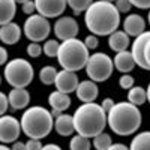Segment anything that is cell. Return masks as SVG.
Segmentation results:
<instances>
[{
	"label": "cell",
	"mask_w": 150,
	"mask_h": 150,
	"mask_svg": "<svg viewBox=\"0 0 150 150\" xmlns=\"http://www.w3.org/2000/svg\"><path fill=\"white\" fill-rule=\"evenodd\" d=\"M84 23L90 33L96 36H110L119 30L120 12L112 2L96 0L84 12Z\"/></svg>",
	"instance_id": "cell-1"
},
{
	"label": "cell",
	"mask_w": 150,
	"mask_h": 150,
	"mask_svg": "<svg viewBox=\"0 0 150 150\" xmlns=\"http://www.w3.org/2000/svg\"><path fill=\"white\" fill-rule=\"evenodd\" d=\"M107 117H108L110 129L120 137L134 135L143 123V116L140 108L131 104L129 101L117 102L108 111Z\"/></svg>",
	"instance_id": "cell-2"
},
{
	"label": "cell",
	"mask_w": 150,
	"mask_h": 150,
	"mask_svg": "<svg viewBox=\"0 0 150 150\" xmlns=\"http://www.w3.org/2000/svg\"><path fill=\"white\" fill-rule=\"evenodd\" d=\"M75 131L87 138H95L96 135L102 134L108 125V117L104 108L96 102L81 104L74 112Z\"/></svg>",
	"instance_id": "cell-3"
},
{
	"label": "cell",
	"mask_w": 150,
	"mask_h": 150,
	"mask_svg": "<svg viewBox=\"0 0 150 150\" xmlns=\"http://www.w3.org/2000/svg\"><path fill=\"white\" fill-rule=\"evenodd\" d=\"M21 128L27 138L42 140L54 129V117L45 107L33 105L24 110L21 116Z\"/></svg>",
	"instance_id": "cell-4"
},
{
	"label": "cell",
	"mask_w": 150,
	"mask_h": 150,
	"mask_svg": "<svg viewBox=\"0 0 150 150\" xmlns=\"http://www.w3.org/2000/svg\"><path fill=\"white\" fill-rule=\"evenodd\" d=\"M89 57H90V50L86 47L84 41L74 38V39L60 42L57 60L63 69L78 72L86 68Z\"/></svg>",
	"instance_id": "cell-5"
},
{
	"label": "cell",
	"mask_w": 150,
	"mask_h": 150,
	"mask_svg": "<svg viewBox=\"0 0 150 150\" xmlns=\"http://www.w3.org/2000/svg\"><path fill=\"white\" fill-rule=\"evenodd\" d=\"M3 77L5 81L11 87H17V89H26V87L33 81L35 77V69L33 65L29 60L15 57L9 60L3 68Z\"/></svg>",
	"instance_id": "cell-6"
},
{
	"label": "cell",
	"mask_w": 150,
	"mask_h": 150,
	"mask_svg": "<svg viewBox=\"0 0 150 150\" xmlns=\"http://www.w3.org/2000/svg\"><path fill=\"white\" fill-rule=\"evenodd\" d=\"M86 74L89 80L95 83H104L107 81L114 71V60L105 53H93L89 57V62L86 65Z\"/></svg>",
	"instance_id": "cell-7"
},
{
	"label": "cell",
	"mask_w": 150,
	"mask_h": 150,
	"mask_svg": "<svg viewBox=\"0 0 150 150\" xmlns=\"http://www.w3.org/2000/svg\"><path fill=\"white\" fill-rule=\"evenodd\" d=\"M23 33L30 42H42L51 33V24H50L48 18L39 14H33L29 15L27 20L24 21Z\"/></svg>",
	"instance_id": "cell-8"
},
{
	"label": "cell",
	"mask_w": 150,
	"mask_h": 150,
	"mask_svg": "<svg viewBox=\"0 0 150 150\" xmlns=\"http://www.w3.org/2000/svg\"><path fill=\"white\" fill-rule=\"evenodd\" d=\"M21 132V120L14 116H2L0 119V140L3 144H12L18 141Z\"/></svg>",
	"instance_id": "cell-9"
},
{
	"label": "cell",
	"mask_w": 150,
	"mask_h": 150,
	"mask_svg": "<svg viewBox=\"0 0 150 150\" xmlns=\"http://www.w3.org/2000/svg\"><path fill=\"white\" fill-rule=\"evenodd\" d=\"M53 30H54V35L59 41H68V39H74L77 38L78 32H80V27H78V23L74 17H69V15H62L56 20L54 26H53Z\"/></svg>",
	"instance_id": "cell-10"
},
{
	"label": "cell",
	"mask_w": 150,
	"mask_h": 150,
	"mask_svg": "<svg viewBox=\"0 0 150 150\" xmlns=\"http://www.w3.org/2000/svg\"><path fill=\"white\" fill-rule=\"evenodd\" d=\"M36 12L45 18H59L68 6L66 0H35Z\"/></svg>",
	"instance_id": "cell-11"
},
{
	"label": "cell",
	"mask_w": 150,
	"mask_h": 150,
	"mask_svg": "<svg viewBox=\"0 0 150 150\" xmlns=\"http://www.w3.org/2000/svg\"><path fill=\"white\" fill-rule=\"evenodd\" d=\"M149 41H150V32H144L134 39L132 50H131L137 66H140L144 71H150V66L146 60V45H147Z\"/></svg>",
	"instance_id": "cell-12"
},
{
	"label": "cell",
	"mask_w": 150,
	"mask_h": 150,
	"mask_svg": "<svg viewBox=\"0 0 150 150\" xmlns=\"http://www.w3.org/2000/svg\"><path fill=\"white\" fill-rule=\"evenodd\" d=\"M78 84H80V80H78L77 72L66 71V69L59 71L57 78H56V83H54L56 90L63 92V93H68V95H71L72 92L77 90Z\"/></svg>",
	"instance_id": "cell-13"
},
{
	"label": "cell",
	"mask_w": 150,
	"mask_h": 150,
	"mask_svg": "<svg viewBox=\"0 0 150 150\" xmlns=\"http://www.w3.org/2000/svg\"><path fill=\"white\" fill-rule=\"evenodd\" d=\"M77 98L83 104H87V102H95V99L98 98L99 95V87H98V83L92 81V80H84L78 84L77 90Z\"/></svg>",
	"instance_id": "cell-14"
},
{
	"label": "cell",
	"mask_w": 150,
	"mask_h": 150,
	"mask_svg": "<svg viewBox=\"0 0 150 150\" xmlns=\"http://www.w3.org/2000/svg\"><path fill=\"white\" fill-rule=\"evenodd\" d=\"M123 30L129 36H140L146 32V20L138 14H129L123 20Z\"/></svg>",
	"instance_id": "cell-15"
},
{
	"label": "cell",
	"mask_w": 150,
	"mask_h": 150,
	"mask_svg": "<svg viewBox=\"0 0 150 150\" xmlns=\"http://www.w3.org/2000/svg\"><path fill=\"white\" fill-rule=\"evenodd\" d=\"M9 98V104L12 110H26L29 108L30 104V93L27 89H17V87H12V90L8 95Z\"/></svg>",
	"instance_id": "cell-16"
},
{
	"label": "cell",
	"mask_w": 150,
	"mask_h": 150,
	"mask_svg": "<svg viewBox=\"0 0 150 150\" xmlns=\"http://www.w3.org/2000/svg\"><path fill=\"white\" fill-rule=\"evenodd\" d=\"M0 39L5 45H15L21 39V27L17 23H8L2 24L0 27Z\"/></svg>",
	"instance_id": "cell-17"
},
{
	"label": "cell",
	"mask_w": 150,
	"mask_h": 150,
	"mask_svg": "<svg viewBox=\"0 0 150 150\" xmlns=\"http://www.w3.org/2000/svg\"><path fill=\"white\" fill-rule=\"evenodd\" d=\"M54 131L60 137H69L75 131V123H74V116H69L66 112L60 114L59 117L54 119Z\"/></svg>",
	"instance_id": "cell-18"
},
{
	"label": "cell",
	"mask_w": 150,
	"mask_h": 150,
	"mask_svg": "<svg viewBox=\"0 0 150 150\" xmlns=\"http://www.w3.org/2000/svg\"><path fill=\"white\" fill-rule=\"evenodd\" d=\"M114 68L122 72V74H129L134 71V68L137 66L135 60H134V56L131 51H120V53H116L114 56Z\"/></svg>",
	"instance_id": "cell-19"
},
{
	"label": "cell",
	"mask_w": 150,
	"mask_h": 150,
	"mask_svg": "<svg viewBox=\"0 0 150 150\" xmlns=\"http://www.w3.org/2000/svg\"><path fill=\"white\" fill-rule=\"evenodd\" d=\"M48 104H50V107H51V111H57V112L62 114V112L66 111L71 107V98H69L68 93L54 90L48 96Z\"/></svg>",
	"instance_id": "cell-20"
},
{
	"label": "cell",
	"mask_w": 150,
	"mask_h": 150,
	"mask_svg": "<svg viewBox=\"0 0 150 150\" xmlns=\"http://www.w3.org/2000/svg\"><path fill=\"white\" fill-rule=\"evenodd\" d=\"M108 45L116 53L126 51L129 47V35L125 30H116L114 33L108 36Z\"/></svg>",
	"instance_id": "cell-21"
},
{
	"label": "cell",
	"mask_w": 150,
	"mask_h": 150,
	"mask_svg": "<svg viewBox=\"0 0 150 150\" xmlns=\"http://www.w3.org/2000/svg\"><path fill=\"white\" fill-rule=\"evenodd\" d=\"M17 14V0H0V24L12 23Z\"/></svg>",
	"instance_id": "cell-22"
},
{
	"label": "cell",
	"mask_w": 150,
	"mask_h": 150,
	"mask_svg": "<svg viewBox=\"0 0 150 150\" xmlns=\"http://www.w3.org/2000/svg\"><path fill=\"white\" fill-rule=\"evenodd\" d=\"M129 150H150V131L137 134L129 144Z\"/></svg>",
	"instance_id": "cell-23"
},
{
	"label": "cell",
	"mask_w": 150,
	"mask_h": 150,
	"mask_svg": "<svg viewBox=\"0 0 150 150\" xmlns=\"http://www.w3.org/2000/svg\"><path fill=\"white\" fill-rule=\"evenodd\" d=\"M128 101L137 107H140L143 104L147 102V90L143 89V87H138V86H134L132 89L128 90Z\"/></svg>",
	"instance_id": "cell-24"
},
{
	"label": "cell",
	"mask_w": 150,
	"mask_h": 150,
	"mask_svg": "<svg viewBox=\"0 0 150 150\" xmlns=\"http://www.w3.org/2000/svg\"><path fill=\"white\" fill-rule=\"evenodd\" d=\"M92 149V141L84 135H74L69 141V150H90Z\"/></svg>",
	"instance_id": "cell-25"
},
{
	"label": "cell",
	"mask_w": 150,
	"mask_h": 150,
	"mask_svg": "<svg viewBox=\"0 0 150 150\" xmlns=\"http://www.w3.org/2000/svg\"><path fill=\"white\" fill-rule=\"evenodd\" d=\"M57 69L54 66H42L41 71H39V80L42 84L45 86H51L56 83V78H57Z\"/></svg>",
	"instance_id": "cell-26"
},
{
	"label": "cell",
	"mask_w": 150,
	"mask_h": 150,
	"mask_svg": "<svg viewBox=\"0 0 150 150\" xmlns=\"http://www.w3.org/2000/svg\"><path fill=\"white\" fill-rule=\"evenodd\" d=\"M68 6L74 11V15H81V12H86L93 3V0H66Z\"/></svg>",
	"instance_id": "cell-27"
},
{
	"label": "cell",
	"mask_w": 150,
	"mask_h": 150,
	"mask_svg": "<svg viewBox=\"0 0 150 150\" xmlns=\"http://www.w3.org/2000/svg\"><path fill=\"white\" fill-rule=\"evenodd\" d=\"M112 144V140H111V135H108L107 132H102L96 135L93 138V147L96 150H108Z\"/></svg>",
	"instance_id": "cell-28"
},
{
	"label": "cell",
	"mask_w": 150,
	"mask_h": 150,
	"mask_svg": "<svg viewBox=\"0 0 150 150\" xmlns=\"http://www.w3.org/2000/svg\"><path fill=\"white\" fill-rule=\"evenodd\" d=\"M44 54L47 57H57L59 54V48H60V42L57 39H47L44 42Z\"/></svg>",
	"instance_id": "cell-29"
},
{
	"label": "cell",
	"mask_w": 150,
	"mask_h": 150,
	"mask_svg": "<svg viewBox=\"0 0 150 150\" xmlns=\"http://www.w3.org/2000/svg\"><path fill=\"white\" fill-rule=\"evenodd\" d=\"M42 53H44V47H42L39 42H30V44L27 45V54H29L30 57L36 59V57H39Z\"/></svg>",
	"instance_id": "cell-30"
},
{
	"label": "cell",
	"mask_w": 150,
	"mask_h": 150,
	"mask_svg": "<svg viewBox=\"0 0 150 150\" xmlns=\"http://www.w3.org/2000/svg\"><path fill=\"white\" fill-rule=\"evenodd\" d=\"M134 83H135V80H134L132 75H129V74H123L122 77L119 78V86L122 87V89H125V90L132 89V87H134Z\"/></svg>",
	"instance_id": "cell-31"
},
{
	"label": "cell",
	"mask_w": 150,
	"mask_h": 150,
	"mask_svg": "<svg viewBox=\"0 0 150 150\" xmlns=\"http://www.w3.org/2000/svg\"><path fill=\"white\" fill-rule=\"evenodd\" d=\"M84 44H86V47L89 48V50H96L98 45H99V39H98V36H96V35L90 33L89 36H86V38H84Z\"/></svg>",
	"instance_id": "cell-32"
},
{
	"label": "cell",
	"mask_w": 150,
	"mask_h": 150,
	"mask_svg": "<svg viewBox=\"0 0 150 150\" xmlns=\"http://www.w3.org/2000/svg\"><path fill=\"white\" fill-rule=\"evenodd\" d=\"M116 6H117L120 14H128V12L131 11V8H132V3L129 2V0H117Z\"/></svg>",
	"instance_id": "cell-33"
},
{
	"label": "cell",
	"mask_w": 150,
	"mask_h": 150,
	"mask_svg": "<svg viewBox=\"0 0 150 150\" xmlns=\"http://www.w3.org/2000/svg\"><path fill=\"white\" fill-rule=\"evenodd\" d=\"M9 107H11V104H9V98H8V95L2 93V95H0V114L5 116Z\"/></svg>",
	"instance_id": "cell-34"
},
{
	"label": "cell",
	"mask_w": 150,
	"mask_h": 150,
	"mask_svg": "<svg viewBox=\"0 0 150 150\" xmlns=\"http://www.w3.org/2000/svg\"><path fill=\"white\" fill-rule=\"evenodd\" d=\"M42 143L41 140H38V138H29L27 143H26V149L27 150H42Z\"/></svg>",
	"instance_id": "cell-35"
},
{
	"label": "cell",
	"mask_w": 150,
	"mask_h": 150,
	"mask_svg": "<svg viewBox=\"0 0 150 150\" xmlns=\"http://www.w3.org/2000/svg\"><path fill=\"white\" fill-rule=\"evenodd\" d=\"M23 12L26 15H33L35 14V11H36V3H35V0H29V2H26L23 6H21Z\"/></svg>",
	"instance_id": "cell-36"
},
{
	"label": "cell",
	"mask_w": 150,
	"mask_h": 150,
	"mask_svg": "<svg viewBox=\"0 0 150 150\" xmlns=\"http://www.w3.org/2000/svg\"><path fill=\"white\" fill-rule=\"evenodd\" d=\"M129 2L138 9H150V0H129Z\"/></svg>",
	"instance_id": "cell-37"
},
{
	"label": "cell",
	"mask_w": 150,
	"mask_h": 150,
	"mask_svg": "<svg viewBox=\"0 0 150 150\" xmlns=\"http://www.w3.org/2000/svg\"><path fill=\"white\" fill-rule=\"evenodd\" d=\"M114 105H116V102H114V101H112V99H111V98H105V99H104V101L101 102V107L104 108V111L107 112V114H108V111H110V110H111L112 107H114Z\"/></svg>",
	"instance_id": "cell-38"
},
{
	"label": "cell",
	"mask_w": 150,
	"mask_h": 150,
	"mask_svg": "<svg viewBox=\"0 0 150 150\" xmlns=\"http://www.w3.org/2000/svg\"><path fill=\"white\" fill-rule=\"evenodd\" d=\"M108 150H129V147L123 143H112Z\"/></svg>",
	"instance_id": "cell-39"
},
{
	"label": "cell",
	"mask_w": 150,
	"mask_h": 150,
	"mask_svg": "<svg viewBox=\"0 0 150 150\" xmlns=\"http://www.w3.org/2000/svg\"><path fill=\"white\" fill-rule=\"evenodd\" d=\"M8 62H9V60H8V51L2 47V48H0V63H2V65H6Z\"/></svg>",
	"instance_id": "cell-40"
},
{
	"label": "cell",
	"mask_w": 150,
	"mask_h": 150,
	"mask_svg": "<svg viewBox=\"0 0 150 150\" xmlns=\"http://www.w3.org/2000/svg\"><path fill=\"white\" fill-rule=\"evenodd\" d=\"M12 150H27L26 149V143H23V141H15V143H12Z\"/></svg>",
	"instance_id": "cell-41"
},
{
	"label": "cell",
	"mask_w": 150,
	"mask_h": 150,
	"mask_svg": "<svg viewBox=\"0 0 150 150\" xmlns=\"http://www.w3.org/2000/svg\"><path fill=\"white\" fill-rule=\"evenodd\" d=\"M42 150H62V147L59 144H54V143H48L42 147Z\"/></svg>",
	"instance_id": "cell-42"
},
{
	"label": "cell",
	"mask_w": 150,
	"mask_h": 150,
	"mask_svg": "<svg viewBox=\"0 0 150 150\" xmlns=\"http://www.w3.org/2000/svg\"><path fill=\"white\" fill-rule=\"evenodd\" d=\"M146 60H147V63H149V66H150V41H149L147 45H146Z\"/></svg>",
	"instance_id": "cell-43"
},
{
	"label": "cell",
	"mask_w": 150,
	"mask_h": 150,
	"mask_svg": "<svg viewBox=\"0 0 150 150\" xmlns=\"http://www.w3.org/2000/svg\"><path fill=\"white\" fill-rule=\"evenodd\" d=\"M146 90H147V102L150 104V83H149V86H147Z\"/></svg>",
	"instance_id": "cell-44"
},
{
	"label": "cell",
	"mask_w": 150,
	"mask_h": 150,
	"mask_svg": "<svg viewBox=\"0 0 150 150\" xmlns=\"http://www.w3.org/2000/svg\"><path fill=\"white\" fill-rule=\"evenodd\" d=\"M0 150H12L11 147H8L6 144H2V146H0Z\"/></svg>",
	"instance_id": "cell-45"
},
{
	"label": "cell",
	"mask_w": 150,
	"mask_h": 150,
	"mask_svg": "<svg viewBox=\"0 0 150 150\" xmlns=\"http://www.w3.org/2000/svg\"><path fill=\"white\" fill-rule=\"evenodd\" d=\"M26 2H29V0H17V3H21V5H24Z\"/></svg>",
	"instance_id": "cell-46"
},
{
	"label": "cell",
	"mask_w": 150,
	"mask_h": 150,
	"mask_svg": "<svg viewBox=\"0 0 150 150\" xmlns=\"http://www.w3.org/2000/svg\"><path fill=\"white\" fill-rule=\"evenodd\" d=\"M147 20H149V24H150V9H149V15H147Z\"/></svg>",
	"instance_id": "cell-47"
},
{
	"label": "cell",
	"mask_w": 150,
	"mask_h": 150,
	"mask_svg": "<svg viewBox=\"0 0 150 150\" xmlns=\"http://www.w3.org/2000/svg\"><path fill=\"white\" fill-rule=\"evenodd\" d=\"M105 2H117V0H105Z\"/></svg>",
	"instance_id": "cell-48"
}]
</instances>
